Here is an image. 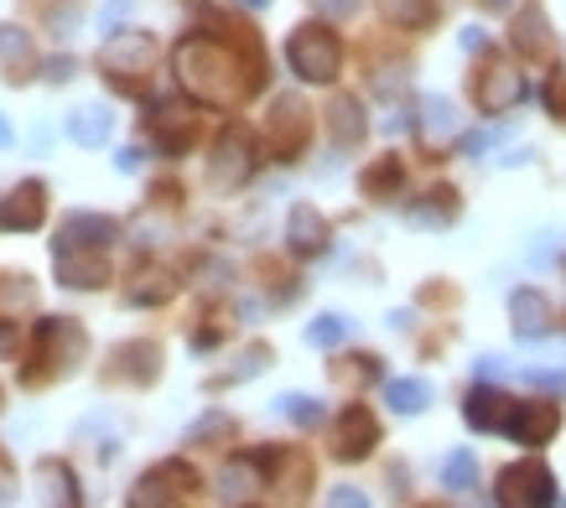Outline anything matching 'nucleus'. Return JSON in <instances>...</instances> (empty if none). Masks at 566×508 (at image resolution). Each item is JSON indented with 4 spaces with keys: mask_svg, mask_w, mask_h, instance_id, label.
I'll list each match as a JSON object with an SVG mask.
<instances>
[{
    "mask_svg": "<svg viewBox=\"0 0 566 508\" xmlns=\"http://www.w3.org/2000/svg\"><path fill=\"white\" fill-rule=\"evenodd\" d=\"M244 6H250V11H260V6H271V0H244Z\"/></svg>",
    "mask_w": 566,
    "mask_h": 508,
    "instance_id": "51",
    "label": "nucleus"
},
{
    "mask_svg": "<svg viewBox=\"0 0 566 508\" xmlns=\"http://www.w3.org/2000/svg\"><path fill=\"white\" fill-rule=\"evenodd\" d=\"M379 21L395 27V32H427L437 21V0H375Z\"/></svg>",
    "mask_w": 566,
    "mask_h": 508,
    "instance_id": "22",
    "label": "nucleus"
},
{
    "mask_svg": "<svg viewBox=\"0 0 566 508\" xmlns=\"http://www.w3.org/2000/svg\"><path fill=\"white\" fill-rule=\"evenodd\" d=\"M125 11H130V0H109V6H104V32H115V21H120L125 17Z\"/></svg>",
    "mask_w": 566,
    "mask_h": 508,
    "instance_id": "40",
    "label": "nucleus"
},
{
    "mask_svg": "<svg viewBox=\"0 0 566 508\" xmlns=\"http://www.w3.org/2000/svg\"><path fill=\"white\" fill-rule=\"evenodd\" d=\"M385 405H390L395 415H421V410L431 405L427 379H390V384H385Z\"/></svg>",
    "mask_w": 566,
    "mask_h": 508,
    "instance_id": "28",
    "label": "nucleus"
},
{
    "mask_svg": "<svg viewBox=\"0 0 566 508\" xmlns=\"http://www.w3.org/2000/svg\"><path fill=\"white\" fill-rule=\"evenodd\" d=\"M406 182V167L395 161V156H379L375 167L359 177V187H364V198H375V203H390L395 198V187Z\"/></svg>",
    "mask_w": 566,
    "mask_h": 508,
    "instance_id": "27",
    "label": "nucleus"
},
{
    "mask_svg": "<svg viewBox=\"0 0 566 508\" xmlns=\"http://www.w3.org/2000/svg\"><path fill=\"white\" fill-rule=\"evenodd\" d=\"M327 239H333V229H327L323 213L312 203H296L292 219H286V250L296 260H317V254H327Z\"/></svg>",
    "mask_w": 566,
    "mask_h": 508,
    "instance_id": "14",
    "label": "nucleus"
},
{
    "mask_svg": "<svg viewBox=\"0 0 566 508\" xmlns=\"http://www.w3.org/2000/svg\"><path fill=\"white\" fill-rule=\"evenodd\" d=\"M260 488H265V483H260V467H255V457H250V452L229 462V467H223V477H219V498H223V504H250Z\"/></svg>",
    "mask_w": 566,
    "mask_h": 508,
    "instance_id": "24",
    "label": "nucleus"
},
{
    "mask_svg": "<svg viewBox=\"0 0 566 508\" xmlns=\"http://www.w3.org/2000/svg\"><path fill=\"white\" fill-rule=\"evenodd\" d=\"M327 130H333V146L338 151H354L364 140V109H359V99H348V94H338V99L327 104Z\"/></svg>",
    "mask_w": 566,
    "mask_h": 508,
    "instance_id": "21",
    "label": "nucleus"
},
{
    "mask_svg": "<svg viewBox=\"0 0 566 508\" xmlns=\"http://www.w3.org/2000/svg\"><path fill=\"white\" fill-rule=\"evenodd\" d=\"M36 68V47L32 36L21 32V27H0V73L11 78V84H27Z\"/></svg>",
    "mask_w": 566,
    "mask_h": 508,
    "instance_id": "20",
    "label": "nucleus"
},
{
    "mask_svg": "<svg viewBox=\"0 0 566 508\" xmlns=\"http://www.w3.org/2000/svg\"><path fill=\"white\" fill-rule=\"evenodd\" d=\"M6 140H11V125H6V119H0V146H6Z\"/></svg>",
    "mask_w": 566,
    "mask_h": 508,
    "instance_id": "50",
    "label": "nucleus"
},
{
    "mask_svg": "<svg viewBox=\"0 0 566 508\" xmlns=\"http://www.w3.org/2000/svg\"><path fill=\"white\" fill-rule=\"evenodd\" d=\"M17 348V322H0V353H11Z\"/></svg>",
    "mask_w": 566,
    "mask_h": 508,
    "instance_id": "48",
    "label": "nucleus"
},
{
    "mask_svg": "<svg viewBox=\"0 0 566 508\" xmlns=\"http://www.w3.org/2000/svg\"><path fill=\"white\" fill-rule=\"evenodd\" d=\"M42 219H48V187L42 182H21L0 203V229H36Z\"/></svg>",
    "mask_w": 566,
    "mask_h": 508,
    "instance_id": "18",
    "label": "nucleus"
},
{
    "mask_svg": "<svg viewBox=\"0 0 566 508\" xmlns=\"http://www.w3.org/2000/svg\"><path fill=\"white\" fill-rule=\"evenodd\" d=\"M109 130H115V115L99 109V104H84V109L69 115V140H78V146H104Z\"/></svg>",
    "mask_w": 566,
    "mask_h": 508,
    "instance_id": "25",
    "label": "nucleus"
},
{
    "mask_svg": "<svg viewBox=\"0 0 566 508\" xmlns=\"http://www.w3.org/2000/svg\"><path fill=\"white\" fill-rule=\"evenodd\" d=\"M136 281H140V286L125 290V301H130V306H156V301H167V296L177 290V281L167 271H140Z\"/></svg>",
    "mask_w": 566,
    "mask_h": 508,
    "instance_id": "31",
    "label": "nucleus"
},
{
    "mask_svg": "<svg viewBox=\"0 0 566 508\" xmlns=\"http://www.w3.org/2000/svg\"><path fill=\"white\" fill-rule=\"evenodd\" d=\"M473 369H479V379H499V369H504V358H499V353H483L479 363H473Z\"/></svg>",
    "mask_w": 566,
    "mask_h": 508,
    "instance_id": "42",
    "label": "nucleus"
},
{
    "mask_svg": "<svg viewBox=\"0 0 566 508\" xmlns=\"http://www.w3.org/2000/svg\"><path fill=\"white\" fill-rule=\"evenodd\" d=\"M151 63H156L151 32H115L109 42H104V52H99L104 78L120 88V94H140L146 78H151Z\"/></svg>",
    "mask_w": 566,
    "mask_h": 508,
    "instance_id": "4",
    "label": "nucleus"
},
{
    "mask_svg": "<svg viewBox=\"0 0 566 508\" xmlns=\"http://www.w3.org/2000/svg\"><path fill=\"white\" fill-rule=\"evenodd\" d=\"M115 167H120V171H140V151H136V146H125V151L115 156Z\"/></svg>",
    "mask_w": 566,
    "mask_h": 508,
    "instance_id": "45",
    "label": "nucleus"
},
{
    "mask_svg": "<svg viewBox=\"0 0 566 508\" xmlns=\"http://www.w3.org/2000/svg\"><path fill=\"white\" fill-rule=\"evenodd\" d=\"M442 483H447L452 493L479 488V457H473L468 446H458V452H447V462H442Z\"/></svg>",
    "mask_w": 566,
    "mask_h": 508,
    "instance_id": "30",
    "label": "nucleus"
},
{
    "mask_svg": "<svg viewBox=\"0 0 566 508\" xmlns=\"http://www.w3.org/2000/svg\"><path fill=\"white\" fill-rule=\"evenodd\" d=\"M489 146H494V136H483V130H479V136H463V156H473V161H479Z\"/></svg>",
    "mask_w": 566,
    "mask_h": 508,
    "instance_id": "41",
    "label": "nucleus"
},
{
    "mask_svg": "<svg viewBox=\"0 0 566 508\" xmlns=\"http://www.w3.org/2000/svg\"><path fill=\"white\" fill-rule=\"evenodd\" d=\"M120 239V223L109 213H69L57 229V244H88V250H109Z\"/></svg>",
    "mask_w": 566,
    "mask_h": 508,
    "instance_id": "16",
    "label": "nucleus"
},
{
    "mask_svg": "<svg viewBox=\"0 0 566 508\" xmlns=\"http://www.w3.org/2000/svg\"><path fill=\"white\" fill-rule=\"evenodd\" d=\"M525 379H531V384H541V390H566V373H541V369H531Z\"/></svg>",
    "mask_w": 566,
    "mask_h": 508,
    "instance_id": "39",
    "label": "nucleus"
},
{
    "mask_svg": "<svg viewBox=\"0 0 566 508\" xmlns=\"http://www.w3.org/2000/svg\"><path fill=\"white\" fill-rule=\"evenodd\" d=\"M463 421L473 425V431H504V421H510V394H499L489 379L483 384H473V394L463 400Z\"/></svg>",
    "mask_w": 566,
    "mask_h": 508,
    "instance_id": "17",
    "label": "nucleus"
},
{
    "mask_svg": "<svg viewBox=\"0 0 566 508\" xmlns=\"http://www.w3.org/2000/svg\"><path fill=\"white\" fill-rule=\"evenodd\" d=\"M483 11H504V6H510V0H479Z\"/></svg>",
    "mask_w": 566,
    "mask_h": 508,
    "instance_id": "49",
    "label": "nucleus"
},
{
    "mask_svg": "<svg viewBox=\"0 0 566 508\" xmlns=\"http://www.w3.org/2000/svg\"><path fill=\"white\" fill-rule=\"evenodd\" d=\"M379 446V421L364 405H344L333 421V457L338 462H364Z\"/></svg>",
    "mask_w": 566,
    "mask_h": 508,
    "instance_id": "11",
    "label": "nucleus"
},
{
    "mask_svg": "<svg viewBox=\"0 0 566 508\" xmlns=\"http://www.w3.org/2000/svg\"><path fill=\"white\" fill-rule=\"evenodd\" d=\"M229 431H234V421H229V415H203V421H198V425H192V431H188V441H192V446H198V441L229 436Z\"/></svg>",
    "mask_w": 566,
    "mask_h": 508,
    "instance_id": "35",
    "label": "nucleus"
},
{
    "mask_svg": "<svg viewBox=\"0 0 566 508\" xmlns=\"http://www.w3.org/2000/svg\"><path fill=\"white\" fill-rule=\"evenodd\" d=\"M504 508H546L556 504V477H551L546 462H515L499 473V493H494Z\"/></svg>",
    "mask_w": 566,
    "mask_h": 508,
    "instance_id": "8",
    "label": "nucleus"
},
{
    "mask_svg": "<svg viewBox=\"0 0 566 508\" xmlns=\"http://www.w3.org/2000/svg\"><path fill=\"white\" fill-rule=\"evenodd\" d=\"M515 47H520V57H535V63H546V57H556V36H551V21H546V11L541 6H525L515 17Z\"/></svg>",
    "mask_w": 566,
    "mask_h": 508,
    "instance_id": "19",
    "label": "nucleus"
},
{
    "mask_svg": "<svg viewBox=\"0 0 566 508\" xmlns=\"http://www.w3.org/2000/svg\"><path fill=\"white\" fill-rule=\"evenodd\" d=\"M327 504H364V493L359 488H333L327 493Z\"/></svg>",
    "mask_w": 566,
    "mask_h": 508,
    "instance_id": "44",
    "label": "nucleus"
},
{
    "mask_svg": "<svg viewBox=\"0 0 566 508\" xmlns=\"http://www.w3.org/2000/svg\"><path fill=\"white\" fill-rule=\"evenodd\" d=\"M546 104H551V115H556V119L566 115V73H551V84H546Z\"/></svg>",
    "mask_w": 566,
    "mask_h": 508,
    "instance_id": "37",
    "label": "nucleus"
},
{
    "mask_svg": "<svg viewBox=\"0 0 566 508\" xmlns=\"http://www.w3.org/2000/svg\"><path fill=\"white\" fill-rule=\"evenodd\" d=\"M458 213H463L458 192H452V187H431L427 198L411 208V223H416V229H452V223H458Z\"/></svg>",
    "mask_w": 566,
    "mask_h": 508,
    "instance_id": "23",
    "label": "nucleus"
},
{
    "mask_svg": "<svg viewBox=\"0 0 566 508\" xmlns=\"http://www.w3.org/2000/svg\"><path fill=\"white\" fill-rule=\"evenodd\" d=\"M265 140H271L275 161H296V156L307 151L312 115H307V104L296 99V94H281V99L271 104V115H265Z\"/></svg>",
    "mask_w": 566,
    "mask_h": 508,
    "instance_id": "6",
    "label": "nucleus"
},
{
    "mask_svg": "<svg viewBox=\"0 0 566 508\" xmlns=\"http://www.w3.org/2000/svg\"><path fill=\"white\" fill-rule=\"evenodd\" d=\"M52 265H57V281L73 290H99L109 281V254L88 250V244H57L52 239Z\"/></svg>",
    "mask_w": 566,
    "mask_h": 508,
    "instance_id": "9",
    "label": "nucleus"
},
{
    "mask_svg": "<svg viewBox=\"0 0 566 508\" xmlns=\"http://www.w3.org/2000/svg\"><path fill=\"white\" fill-rule=\"evenodd\" d=\"M48 78H52V84H63V78H73V57H57Z\"/></svg>",
    "mask_w": 566,
    "mask_h": 508,
    "instance_id": "46",
    "label": "nucleus"
},
{
    "mask_svg": "<svg viewBox=\"0 0 566 508\" xmlns=\"http://www.w3.org/2000/svg\"><path fill=\"white\" fill-rule=\"evenodd\" d=\"M36 477L48 483L42 493H48L52 504H78V483H73V473L57 457H42V462H36Z\"/></svg>",
    "mask_w": 566,
    "mask_h": 508,
    "instance_id": "29",
    "label": "nucleus"
},
{
    "mask_svg": "<svg viewBox=\"0 0 566 508\" xmlns=\"http://www.w3.org/2000/svg\"><path fill=\"white\" fill-rule=\"evenodd\" d=\"M510 317H515V338H520V342H541V338H551V322H556L551 301L541 296V290H531V286L510 296Z\"/></svg>",
    "mask_w": 566,
    "mask_h": 508,
    "instance_id": "15",
    "label": "nucleus"
},
{
    "mask_svg": "<svg viewBox=\"0 0 566 508\" xmlns=\"http://www.w3.org/2000/svg\"><path fill=\"white\" fill-rule=\"evenodd\" d=\"M11 483H17V477H11V462L0 452V498H11Z\"/></svg>",
    "mask_w": 566,
    "mask_h": 508,
    "instance_id": "47",
    "label": "nucleus"
},
{
    "mask_svg": "<svg viewBox=\"0 0 566 508\" xmlns=\"http://www.w3.org/2000/svg\"><path fill=\"white\" fill-rule=\"evenodd\" d=\"M463 47L468 52H489V36H483L479 27H468V32H463Z\"/></svg>",
    "mask_w": 566,
    "mask_h": 508,
    "instance_id": "43",
    "label": "nucleus"
},
{
    "mask_svg": "<svg viewBox=\"0 0 566 508\" xmlns=\"http://www.w3.org/2000/svg\"><path fill=\"white\" fill-rule=\"evenodd\" d=\"M172 63L177 84L213 109H240L250 94L265 88V57H260V42L244 27H229V36L188 32L172 47Z\"/></svg>",
    "mask_w": 566,
    "mask_h": 508,
    "instance_id": "1",
    "label": "nucleus"
},
{
    "mask_svg": "<svg viewBox=\"0 0 566 508\" xmlns=\"http://www.w3.org/2000/svg\"><path fill=\"white\" fill-rule=\"evenodd\" d=\"M88 353V332L73 317H48L36 327V348H32V363L27 369V384H52V379H69Z\"/></svg>",
    "mask_w": 566,
    "mask_h": 508,
    "instance_id": "2",
    "label": "nucleus"
},
{
    "mask_svg": "<svg viewBox=\"0 0 566 508\" xmlns=\"http://www.w3.org/2000/svg\"><path fill=\"white\" fill-rule=\"evenodd\" d=\"M344 338H348V322H344V317H333V311H327V317H317V322H307V342H312V348H338Z\"/></svg>",
    "mask_w": 566,
    "mask_h": 508,
    "instance_id": "34",
    "label": "nucleus"
},
{
    "mask_svg": "<svg viewBox=\"0 0 566 508\" xmlns=\"http://www.w3.org/2000/svg\"><path fill=\"white\" fill-rule=\"evenodd\" d=\"M312 6H317V11H323V17H354V11H359V0H312Z\"/></svg>",
    "mask_w": 566,
    "mask_h": 508,
    "instance_id": "38",
    "label": "nucleus"
},
{
    "mask_svg": "<svg viewBox=\"0 0 566 508\" xmlns=\"http://www.w3.org/2000/svg\"><path fill=\"white\" fill-rule=\"evenodd\" d=\"M275 410H281L292 425H302V431L323 425V400H312V394H281V400H275Z\"/></svg>",
    "mask_w": 566,
    "mask_h": 508,
    "instance_id": "33",
    "label": "nucleus"
},
{
    "mask_svg": "<svg viewBox=\"0 0 566 508\" xmlns=\"http://www.w3.org/2000/svg\"><path fill=\"white\" fill-rule=\"evenodd\" d=\"M473 104H479V115H510L520 99H525V78L515 73V63H504V57H489L483 73L473 68Z\"/></svg>",
    "mask_w": 566,
    "mask_h": 508,
    "instance_id": "7",
    "label": "nucleus"
},
{
    "mask_svg": "<svg viewBox=\"0 0 566 508\" xmlns=\"http://www.w3.org/2000/svg\"><path fill=\"white\" fill-rule=\"evenodd\" d=\"M115 358L125 363L120 379H130V384H151L156 373H161L156 369V363H161V348H156V342H125Z\"/></svg>",
    "mask_w": 566,
    "mask_h": 508,
    "instance_id": "26",
    "label": "nucleus"
},
{
    "mask_svg": "<svg viewBox=\"0 0 566 508\" xmlns=\"http://www.w3.org/2000/svg\"><path fill=\"white\" fill-rule=\"evenodd\" d=\"M146 130H151V140L161 146L167 156H182L192 146V136H198V119H192L188 104L177 99H156L151 115H146Z\"/></svg>",
    "mask_w": 566,
    "mask_h": 508,
    "instance_id": "13",
    "label": "nucleus"
},
{
    "mask_svg": "<svg viewBox=\"0 0 566 508\" xmlns=\"http://www.w3.org/2000/svg\"><path fill=\"white\" fill-rule=\"evenodd\" d=\"M338 379H354V384H364V379H379V358L359 353V358H348V369H333Z\"/></svg>",
    "mask_w": 566,
    "mask_h": 508,
    "instance_id": "36",
    "label": "nucleus"
},
{
    "mask_svg": "<svg viewBox=\"0 0 566 508\" xmlns=\"http://www.w3.org/2000/svg\"><path fill=\"white\" fill-rule=\"evenodd\" d=\"M255 136L244 125H229L219 140H213V156H208V182L219 192H240L250 177H255Z\"/></svg>",
    "mask_w": 566,
    "mask_h": 508,
    "instance_id": "5",
    "label": "nucleus"
},
{
    "mask_svg": "<svg viewBox=\"0 0 566 508\" xmlns=\"http://www.w3.org/2000/svg\"><path fill=\"white\" fill-rule=\"evenodd\" d=\"M562 431V405L556 400H510V421H504V436H515L520 446H546L551 436Z\"/></svg>",
    "mask_w": 566,
    "mask_h": 508,
    "instance_id": "10",
    "label": "nucleus"
},
{
    "mask_svg": "<svg viewBox=\"0 0 566 508\" xmlns=\"http://www.w3.org/2000/svg\"><path fill=\"white\" fill-rule=\"evenodd\" d=\"M192 488H198V473L188 462H161L130 488V504H182L192 498Z\"/></svg>",
    "mask_w": 566,
    "mask_h": 508,
    "instance_id": "12",
    "label": "nucleus"
},
{
    "mask_svg": "<svg viewBox=\"0 0 566 508\" xmlns=\"http://www.w3.org/2000/svg\"><path fill=\"white\" fill-rule=\"evenodd\" d=\"M452 136V104L447 99H421V140L437 146V140Z\"/></svg>",
    "mask_w": 566,
    "mask_h": 508,
    "instance_id": "32",
    "label": "nucleus"
},
{
    "mask_svg": "<svg viewBox=\"0 0 566 508\" xmlns=\"http://www.w3.org/2000/svg\"><path fill=\"white\" fill-rule=\"evenodd\" d=\"M286 63L302 84H333L344 73V42H338V32H327L323 21H302L286 36Z\"/></svg>",
    "mask_w": 566,
    "mask_h": 508,
    "instance_id": "3",
    "label": "nucleus"
}]
</instances>
